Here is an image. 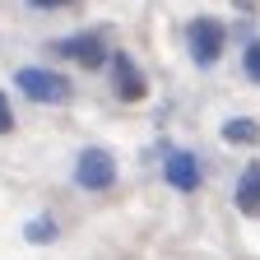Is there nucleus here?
I'll return each instance as SVG.
<instances>
[{"instance_id":"nucleus-11","label":"nucleus","mask_w":260,"mask_h":260,"mask_svg":"<svg viewBox=\"0 0 260 260\" xmlns=\"http://www.w3.org/2000/svg\"><path fill=\"white\" fill-rule=\"evenodd\" d=\"M38 10H60V5H75V0H32Z\"/></svg>"},{"instance_id":"nucleus-7","label":"nucleus","mask_w":260,"mask_h":260,"mask_svg":"<svg viewBox=\"0 0 260 260\" xmlns=\"http://www.w3.org/2000/svg\"><path fill=\"white\" fill-rule=\"evenodd\" d=\"M237 209L260 218V162H251V168L242 172V181H237Z\"/></svg>"},{"instance_id":"nucleus-3","label":"nucleus","mask_w":260,"mask_h":260,"mask_svg":"<svg viewBox=\"0 0 260 260\" xmlns=\"http://www.w3.org/2000/svg\"><path fill=\"white\" fill-rule=\"evenodd\" d=\"M75 177H79L84 190H107V186L116 181V162H112V153H103V149H84L79 162H75Z\"/></svg>"},{"instance_id":"nucleus-4","label":"nucleus","mask_w":260,"mask_h":260,"mask_svg":"<svg viewBox=\"0 0 260 260\" xmlns=\"http://www.w3.org/2000/svg\"><path fill=\"white\" fill-rule=\"evenodd\" d=\"M60 56H70V60L88 65V70H98V65L107 60V51H103V38H98V32H84V38H70V42H60Z\"/></svg>"},{"instance_id":"nucleus-1","label":"nucleus","mask_w":260,"mask_h":260,"mask_svg":"<svg viewBox=\"0 0 260 260\" xmlns=\"http://www.w3.org/2000/svg\"><path fill=\"white\" fill-rule=\"evenodd\" d=\"M186 42H190V56L200 60V65H214V60L223 56L228 32H223V23H218V19H195V23L186 28Z\"/></svg>"},{"instance_id":"nucleus-6","label":"nucleus","mask_w":260,"mask_h":260,"mask_svg":"<svg viewBox=\"0 0 260 260\" xmlns=\"http://www.w3.org/2000/svg\"><path fill=\"white\" fill-rule=\"evenodd\" d=\"M168 181L177 190H195L200 186V162H195L190 153H168Z\"/></svg>"},{"instance_id":"nucleus-9","label":"nucleus","mask_w":260,"mask_h":260,"mask_svg":"<svg viewBox=\"0 0 260 260\" xmlns=\"http://www.w3.org/2000/svg\"><path fill=\"white\" fill-rule=\"evenodd\" d=\"M246 75H251V79H260V42H251V47H246Z\"/></svg>"},{"instance_id":"nucleus-10","label":"nucleus","mask_w":260,"mask_h":260,"mask_svg":"<svg viewBox=\"0 0 260 260\" xmlns=\"http://www.w3.org/2000/svg\"><path fill=\"white\" fill-rule=\"evenodd\" d=\"M10 130H14V112L5 103V93H0V135H10Z\"/></svg>"},{"instance_id":"nucleus-8","label":"nucleus","mask_w":260,"mask_h":260,"mask_svg":"<svg viewBox=\"0 0 260 260\" xmlns=\"http://www.w3.org/2000/svg\"><path fill=\"white\" fill-rule=\"evenodd\" d=\"M223 140H233V144H255V140H260V125H255V121H228V125H223Z\"/></svg>"},{"instance_id":"nucleus-5","label":"nucleus","mask_w":260,"mask_h":260,"mask_svg":"<svg viewBox=\"0 0 260 260\" xmlns=\"http://www.w3.org/2000/svg\"><path fill=\"white\" fill-rule=\"evenodd\" d=\"M112 79H116V93L125 98V103L144 98V79H140V70H135L130 56H112Z\"/></svg>"},{"instance_id":"nucleus-2","label":"nucleus","mask_w":260,"mask_h":260,"mask_svg":"<svg viewBox=\"0 0 260 260\" xmlns=\"http://www.w3.org/2000/svg\"><path fill=\"white\" fill-rule=\"evenodd\" d=\"M19 88L32 103H65L70 98V79L51 75V70H19Z\"/></svg>"}]
</instances>
